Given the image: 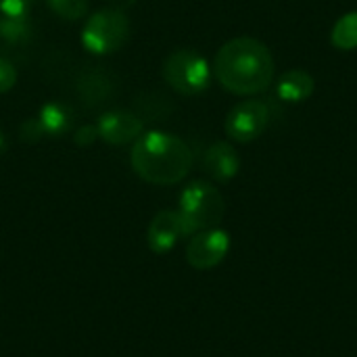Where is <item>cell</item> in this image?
I'll return each mask as SVG.
<instances>
[{
    "label": "cell",
    "mask_w": 357,
    "mask_h": 357,
    "mask_svg": "<svg viewBox=\"0 0 357 357\" xmlns=\"http://www.w3.org/2000/svg\"><path fill=\"white\" fill-rule=\"evenodd\" d=\"M215 75L220 84L234 94L264 92L274 77V59L270 48L255 38H234L215 54Z\"/></svg>",
    "instance_id": "6da1fadb"
},
{
    "label": "cell",
    "mask_w": 357,
    "mask_h": 357,
    "mask_svg": "<svg viewBox=\"0 0 357 357\" xmlns=\"http://www.w3.org/2000/svg\"><path fill=\"white\" fill-rule=\"evenodd\" d=\"M130 161L144 182L169 186L188 176L192 167V151L182 138L155 130L140 134L134 140Z\"/></svg>",
    "instance_id": "7a4b0ae2"
},
{
    "label": "cell",
    "mask_w": 357,
    "mask_h": 357,
    "mask_svg": "<svg viewBox=\"0 0 357 357\" xmlns=\"http://www.w3.org/2000/svg\"><path fill=\"white\" fill-rule=\"evenodd\" d=\"M178 211L182 215L186 236H192L201 230L218 228L226 213V201L213 184L197 180L182 190Z\"/></svg>",
    "instance_id": "3957f363"
},
{
    "label": "cell",
    "mask_w": 357,
    "mask_h": 357,
    "mask_svg": "<svg viewBox=\"0 0 357 357\" xmlns=\"http://www.w3.org/2000/svg\"><path fill=\"white\" fill-rule=\"evenodd\" d=\"M130 38V21L119 8H105L88 17L82 44L94 54H109L119 50Z\"/></svg>",
    "instance_id": "277c9868"
},
{
    "label": "cell",
    "mask_w": 357,
    "mask_h": 357,
    "mask_svg": "<svg viewBox=\"0 0 357 357\" xmlns=\"http://www.w3.org/2000/svg\"><path fill=\"white\" fill-rule=\"evenodd\" d=\"M209 77L211 73L207 61L190 48L174 50L163 63V79L169 84V88L184 96L203 92L209 86Z\"/></svg>",
    "instance_id": "5b68a950"
},
{
    "label": "cell",
    "mask_w": 357,
    "mask_h": 357,
    "mask_svg": "<svg viewBox=\"0 0 357 357\" xmlns=\"http://www.w3.org/2000/svg\"><path fill=\"white\" fill-rule=\"evenodd\" d=\"M73 90L77 98L82 100V105H86L88 109H98V107L109 105L115 98L117 77L105 67L86 65L75 73Z\"/></svg>",
    "instance_id": "8992f818"
},
{
    "label": "cell",
    "mask_w": 357,
    "mask_h": 357,
    "mask_svg": "<svg viewBox=\"0 0 357 357\" xmlns=\"http://www.w3.org/2000/svg\"><path fill=\"white\" fill-rule=\"evenodd\" d=\"M230 251V234L220 228H207L192 234L186 247V261L195 270H211L220 266Z\"/></svg>",
    "instance_id": "52a82bcc"
},
{
    "label": "cell",
    "mask_w": 357,
    "mask_h": 357,
    "mask_svg": "<svg viewBox=\"0 0 357 357\" xmlns=\"http://www.w3.org/2000/svg\"><path fill=\"white\" fill-rule=\"evenodd\" d=\"M270 123V109L264 100H245L226 117V132L238 142H251L264 134Z\"/></svg>",
    "instance_id": "ba28073f"
},
{
    "label": "cell",
    "mask_w": 357,
    "mask_h": 357,
    "mask_svg": "<svg viewBox=\"0 0 357 357\" xmlns=\"http://www.w3.org/2000/svg\"><path fill=\"white\" fill-rule=\"evenodd\" d=\"M96 130L109 144H128L144 132V121L132 111H107L100 115Z\"/></svg>",
    "instance_id": "9c48e42d"
},
{
    "label": "cell",
    "mask_w": 357,
    "mask_h": 357,
    "mask_svg": "<svg viewBox=\"0 0 357 357\" xmlns=\"http://www.w3.org/2000/svg\"><path fill=\"white\" fill-rule=\"evenodd\" d=\"M180 238H186V228L180 211H159L149 224L146 241L151 251L159 255L172 251Z\"/></svg>",
    "instance_id": "30bf717a"
},
{
    "label": "cell",
    "mask_w": 357,
    "mask_h": 357,
    "mask_svg": "<svg viewBox=\"0 0 357 357\" xmlns=\"http://www.w3.org/2000/svg\"><path fill=\"white\" fill-rule=\"evenodd\" d=\"M241 167V159L228 142H215L205 151L203 157V169L215 180V182H230Z\"/></svg>",
    "instance_id": "8fae6325"
},
{
    "label": "cell",
    "mask_w": 357,
    "mask_h": 357,
    "mask_svg": "<svg viewBox=\"0 0 357 357\" xmlns=\"http://www.w3.org/2000/svg\"><path fill=\"white\" fill-rule=\"evenodd\" d=\"M276 92L287 102H301L307 96H312V92H314V77L307 71H301V69L287 71L278 79Z\"/></svg>",
    "instance_id": "7c38bea8"
},
{
    "label": "cell",
    "mask_w": 357,
    "mask_h": 357,
    "mask_svg": "<svg viewBox=\"0 0 357 357\" xmlns=\"http://www.w3.org/2000/svg\"><path fill=\"white\" fill-rule=\"evenodd\" d=\"M38 121L44 130V136H63L73 126V111L63 102H48L40 109Z\"/></svg>",
    "instance_id": "4fadbf2b"
},
{
    "label": "cell",
    "mask_w": 357,
    "mask_h": 357,
    "mask_svg": "<svg viewBox=\"0 0 357 357\" xmlns=\"http://www.w3.org/2000/svg\"><path fill=\"white\" fill-rule=\"evenodd\" d=\"M132 113L136 117H140L142 121H146V119L161 121L172 113V102L163 94L146 90V92L136 94V98L132 100Z\"/></svg>",
    "instance_id": "5bb4252c"
},
{
    "label": "cell",
    "mask_w": 357,
    "mask_h": 357,
    "mask_svg": "<svg viewBox=\"0 0 357 357\" xmlns=\"http://www.w3.org/2000/svg\"><path fill=\"white\" fill-rule=\"evenodd\" d=\"M31 25L27 19H15V17H4L0 15V42L6 46H25L31 40Z\"/></svg>",
    "instance_id": "9a60e30c"
},
{
    "label": "cell",
    "mask_w": 357,
    "mask_h": 357,
    "mask_svg": "<svg viewBox=\"0 0 357 357\" xmlns=\"http://www.w3.org/2000/svg\"><path fill=\"white\" fill-rule=\"evenodd\" d=\"M333 44L341 50L357 48V13H347L333 27Z\"/></svg>",
    "instance_id": "2e32d148"
},
{
    "label": "cell",
    "mask_w": 357,
    "mask_h": 357,
    "mask_svg": "<svg viewBox=\"0 0 357 357\" xmlns=\"http://www.w3.org/2000/svg\"><path fill=\"white\" fill-rule=\"evenodd\" d=\"M48 6L52 8L54 15L61 19L77 21L86 15L88 10V0H48Z\"/></svg>",
    "instance_id": "e0dca14e"
},
{
    "label": "cell",
    "mask_w": 357,
    "mask_h": 357,
    "mask_svg": "<svg viewBox=\"0 0 357 357\" xmlns=\"http://www.w3.org/2000/svg\"><path fill=\"white\" fill-rule=\"evenodd\" d=\"M36 0H0V15L15 17V19H27Z\"/></svg>",
    "instance_id": "ac0fdd59"
},
{
    "label": "cell",
    "mask_w": 357,
    "mask_h": 357,
    "mask_svg": "<svg viewBox=\"0 0 357 357\" xmlns=\"http://www.w3.org/2000/svg\"><path fill=\"white\" fill-rule=\"evenodd\" d=\"M15 84H17V67L8 59L0 56V94L8 92Z\"/></svg>",
    "instance_id": "d6986e66"
},
{
    "label": "cell",
    "mask_w": 357,
    "mask_h": 357,
    "mask_svg": "<svg viewBox=\"0 0 357 357\" xmlns=\"http://www.w3.org/2000/svg\"><path fill=\"white\" fill-rule=\"evenodd\" d=\"M96 138H98L96 126H84V128H79V130L75 132V136H73L75 144H79V146H88V144H92Z\"/></svg>",
    "instance_id": "ffe728a7"
},
{
    "label": "cell",
    "mask_w": 357,
    "mask_h": 357,
    "mask_svg": "<svg viewBox=\"0 0 357 357\" xmlns=\"http://www.w3.org/2000/svg\"><path fill=\"white\" fill-rule=\"evenodd\" d=\"M109 4H111V8H119V10H126V8H130L136 0H107Z\"/></svg>",
    "instance_id": "44dd1931"
},
{
    "label": "cell",
    "mask_w": 357,
    "mask_h": 357,
    "mask_svg": "<svg viewBox=\"0 0 357 357\" xmlns=\"http://www.w3.org/2000/svg\"><path fill=\"white\" fill-rule=\"evenodd\" d=\"M4 149H6V140H4V134L0 132V153H2Z\"/></svg>",
    "instance_id": "7402d4cb"
}]
</instances>
